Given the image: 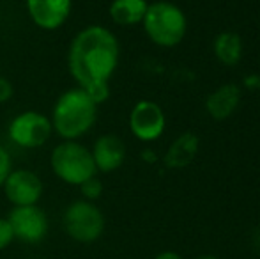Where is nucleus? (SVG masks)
I'll use <instances>...</instances> for the list:
<instances>
[{
	"instance_id": "nucleus-1",
	"label": "nucleus",
	"mask_w": 260,
	"mask_h": 259,
	"mask_svg": "<svg viewBox=\"0 0 260 259\" xmlns=\"http://www.w3.org/2000/svg\"><path fill=\"white\" fill-rule=\"evenodd\" d=\"M120 46L115 34L101 25H90L73 38L68 52L71 76L87 89L96 83H106L119 66Z\"/></svg>"
},
{
	"instance_id": "nucleus-2",
	"label": "nucleus",
	"mask_w": 260,
	"mask_h": 259,
	"mask_svg": "<svg viewBox=\"0 0 260 259\" xmlns=\"http://www.w3.org/2000/svg\"><path fill=\"white\" fill-rule=\"evenodd\" d=\"M98 119V105L90 100L85 89L75 87L66 91L55 101L52 112V128L64 140H76L92 130Z\"/></svg>"
},
{
	"instance_id": "nucleus-3",
	"label": "nucleus",
	"mask_w": 260,
	"mask_h": 259,
	"mask_svg": "<svg viewBox=\"0 0 260 259\" xmlns=\"http://www.w3.org/2000/svg\"><path fill=\"white\" fill-rule=\"evenodd\" d=\"M144 31L147 38L161 48H174L184 39L188 31V20L184 11L167 0L149 4L144 20Z\"/></svg>"
},
{
	"instance_id": "nucleus-4",
	"label": "nucleus",
	"mask_w": 260,
	"mask_h": 259,
	"mask_svg": "<svg viewBox=\"0 0 260 259\" xmlns=\"http://www.w3.org/2000/svg\"><path fill=\"white\" fill-rule=\"evenodd\" d=\"M50 165L58 180L68 185H76V187L94 178L98 172L90 149H87L76 140H64L55 146Z\"/></svg>"
},
{
	"instance_id": "nucleus-5",
	"label": "nucleus",
	"mask_w": 260,
	"mask_h": 259,
	"mask_svg": "<svg viewBox=\"0 0 260 259\" xmlns=\"http://www.w3.org/2000/svg\"><path fill=\"white\" fill-rule=\"evenodd\" d=\"M64 229L80 243H92L105 231V215L90 200H75L64 211Z\"/></svg>"
},
{
	"instance_id": "nucleus-6",
	"label": "nucleus",
	"mask_w": 260,
	"mask_h": 259,
	"mask_svg": "<svg viewBox=\"0 0 260 259\" xmlns=\"http://www.w3.org/2000/svg\"><path fill=\"white\" fill-rule=\"evenodd\" d=\"M52 131V121L45 114L38 110H27L11 121L9 138L23 149H36L48 142Z\"/></svg>"
},
{
	"instance_id": "nucleus-7",
	"label": "nucleus",
	"mask_w": 260,
	"mask_h": 259,
	"mask_svg": "<svg viewBox=\"0 0 260 259\" xmlns=\"http://www.w3.org/2000/svg\"><path fill=\"white\" fill-rule=\"evenodd\" d=\"M7 220L13 227L14 238L23 243H39L48 233V218L38 204L14 206Z\"/></svg>"
},
{
	"instance_id": "nucleus-8",
	"label": "nucleus",
	"mask_w": 260,
	"mask_h": 259,
	"mask_svg": "<svg viewBox=\"0 0 260 259\" xmlns=\"http://www.w3.org/2000/svg\"><path fill=\"white\" fill-rule=\"evenodd\" d=\"M165 125V112L154 101L142 100L133 107L129 114V130L138 140L151 142L163 135Z\"/></svg>"
},
{
	"instance_id": "nucleus-9",
	"label": "nucleus",
	"mask_w": 260,
	"mask_h": 259,
	"mask_svg": "<svg viewBox=\"0 0 260 259\" xmlns=\"http://www.w3.org/2000/svg\"><path fill=\"white\" fill-rule=\"evenodd\" d=\"M4 192L14 206H32L38 204L43 195V181L36 172L28 169L11 170L4 181Z\"/></svg>"
},
{
	"instance_id": "nucleus-10",
	"label": "nucleus",
	"mask_w": 260,
	"mask_h": 259,
	"mask_svg": "<svg viewBox=\"0 0 260 259\" xmlns=\"http://www.w3.org/2000/svg\"><path fill=\"white\" fill-rule=\"evenodd\" d=\"M73 0H27L30 20L43 31H57L68 21Z\"/></svg>"
},
{
	"instance_id": "nucleus-11",
	"label": "nucleus",
	"mask_w": 260,
	"mask_h": 259,
	"mask_svg": "<svg viewBox=\"0 0 260 259\" xmlns=\"http://www.w3.org/2000/svg\"><path fill=\"white\" fill-rule=\"evenodd\" d=\"M90 153H92L94 165L100 172H113L126 160V146H124L122 138L112 133L101 135L94 142Z\"/></svg>"
},
{
	"instance_id": "nucleus-12",
	"label": "nucleus",
	"mask_w": 260,
	"mask_h": 259,
	"mask_svg": "<svg viewBox=\"0 0 260 259\" xmlns=\"http://www.w3.org/2000/svg\"><path fill=\"white\" fill-rule=\"evenodd\" d=\"M241 87L236 83H223L214 89L206 100V110L216 121L229 119L241 103Z\"/></svg>"
},
{
	"instance_id": "nucleus-13",
	"label": "nucleus",
	"mask_w": 260,
	"mask_h": 259,
	"mask_svg": "<svg viewBox=\"0 0 260 259\" xmlns=\"http://www.w3.org/2000/svg\"><path fill=\"white\" fill-rule=\"evenodd\" d=\"M199 137L191 131L179 135L170 144L167 155H165V165L168 169H184V167H188L195 160L197 153H199Z\"/></svg>"
},
{
	"instance_id": "nucleus-14",
	"label": "nucleus",
	"mask_w": 260,
	"mask_h": 259,
	"mask_svg": "<svg viewBox=\"0 0 260 259\" xmlns=\"http://www.w3.org/2000/svg\"><path fill=\"white\" fill-rule=\"evenodd\" d=\"M147 7V0H113L108 7V14L115 25L133 27L137 23H142Z\"/></svg>"
},
{
	"instance_id": "nucleus-15",
	"label": "nucleus",
	"mask_w": 260,
	"mask_h": 259,
	"mask_svg": "<svg viewBox=\"0 0 260 259\" xmlns=\"http://www.w3.org/2000/svg\"><path fill=\"white\" fill-rule=\"evenodd\" d=\"M212 50L221 64L236 66L243 59V39L236 32H221L216 36Z\"/></svg>"
},
{
	"instance_id": "nucleus-16",
	"label": "nucleus",
	"mask_w": 260,
	"mask_h": 259,
	"mask_svg": "<svg viewBox=\"0 0 260 259\" xmlns=\"http://www.w3.org/2000/svg\"><path fill=\"white\" fill-rule=\"evenodd\" d=\"M80 192H82V195L85 197V200H96L100 199V195L103 194V185H101V181L98 180L96 176L90 178V180H87L85 183L80 185Z\"/></svg>"
},
{
	"instance_id": "nucleus-17",
	"label": "nucleus",
	"mask_w": 260,
	"mask_h": 259,
	"mask_svg": "<svg viewBox=\"0 0 260 259\" xmlns=\"http://www.w3.org/2000/svg\"><path fill=\"white\" fill-rule=\"evenodd\" d=\"M85 91H87V94L90 96V100H92L96 105L105 103V101L108 100V96H110V85H108V82H106V83H96V85H90V87H87Z\"/></svg>"
},
{
	"instance_id": "nucleus-18",
	"label": "nucleus",
	"mask_w": 260,
	"mask_h": 259,
	"mask_svg": "<svg viewBox=\"0 0 260 259\" xmlns=\"http://www.w3.org/2000/svg\"><path fill=\"white\" fill-rule=\"evenodd\" d=\"M13 240H14V233L9 220L7 218H0V250L7 249L13 243Z\"/></svg>"
},
{
	"instance_id": "nucleus-19",
	"label": "nucleus",
	"mask_w": 260,
	"mask_h": 259,
	"mask_svg": "<svg viewBox=\"0 0 260 259\" xmlns=\"http://www.w3.org/2000/svg\"><path fill=\"white\" fill-rule=\"evenodd\" d=\"M11 170H13V167H11V156L6 148L0 146V188L4 187V181L9 176Z\"/></svg>"
},
{
	"instance_id": "nucleus-20",
	"label": "nucleus",
	"mask_w": 260,
	"mask_h": 259,
	"mask_svg": "<svg viewBox=\"0 0 260 259\" xmlns=\"http://www.w3.org/2000/svg\"><path fill=\"white\" fill-rule=\"evenodd\" d=\"M13 93H14L13 83H11L7 78H4V76H0V103L9 101L11 96H13Z\"/></svg>"
},
{
	"instance_id": "nucleus-21",
	"label": "nucleus",
	"mask_w": 260,
	"mask_h": 259,
	"mask_svg": "<svg viewBox=\"0 0 260 259\" xmlns=\"http://www.w3.org/2000/svg\"><path fill=\"white\" fill-rule=\"evenodd\" d=\"M154 259H182V257L179 256L177 252H172V250H167V252L157 254V256H156Z\"/></svg>"
},
{
	"instance_id": "nucleus-22",
	"label": "nucleus",
	"mask_w": 260,
	"mask_h": 259,
	"mask_svg": "<svg viewBox=\"0 0 260 259\" xmlns=\"http://www.w3.org/2000/svg\"><path fill=\"white\" fill-rule=\"evenodd\" d=\"M197 259H219V257H216V256H211V254H204V256H199Z\"/></svg>"
},
{
	"instance_id": "nucleus-23",
	"label": "nucleus",
	"mask_w": 260,
	"mask_h": 259,
	"mask_svg": "<svg viewBox=\"0 0 260 259\" xmlns=\"http://www.w3.org/2000/svg\"><path fill=\"white\" fill-rule=\"evenodd\" d=\"M0 23H2V16H0Z\"/></svg>"
}]
</instances>
